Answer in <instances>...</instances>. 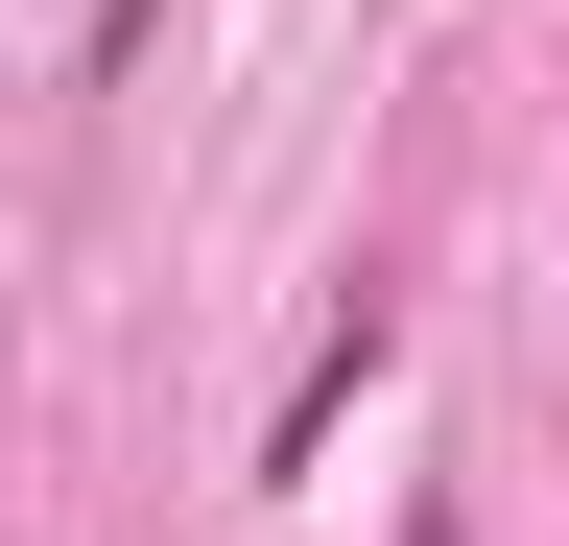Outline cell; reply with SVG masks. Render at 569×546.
Returning a JSON list of instances; mask_svg holds the SVG:
<instances>
[{
  "label": "cell",
  "mask_w": 569,
  "mask_h": 546,
  "mask_svg": "<svg viewBox=\"0 0 569 546\" xmlns=\"http://www.w3.org/2000/svg\"><path fill=\"white\" fill-rule=\"evenodd\" d=\"M380 357H403V286H356V309L309 332V380H284V428H261V475H309V451L356 428V380H380Z\"/></svg>",
  "instance_id": "1"
},
{
  "label": "cell",
  "mask_w": 569,
  "mask_h": 546,
  "mask_svg": "<svg viewBox=\"0 0 569 546\" xmlns=\"http://www.w3.org/2000/svg\"><path fill=\"white\" fill-rule=\"evenodd\" d=\"M403 546H451V523H403Z\"/></svg>",
  "instance_id": "2"
}]
</instances>
